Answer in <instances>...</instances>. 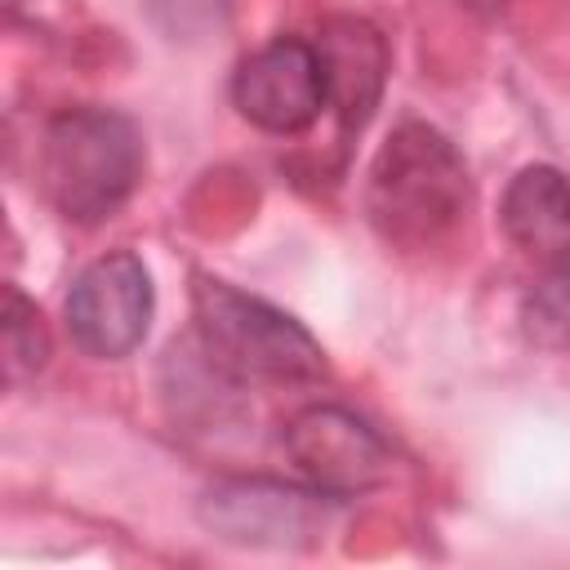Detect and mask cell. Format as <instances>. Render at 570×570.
I'll use <instances>...</instances> for the list:
<instances>
[{
    "instance_id": "6da1fadb",
    "label": "cell",
    "mask_w": 570,
    "mask_h": 570,
    "mask_svg": "<svg viewBox=\"0 0 570 570\" xmlns=\"http://www.w3.org/2000/svg\"><path fill=\"white\" fill-rule=\"evenodd\" d=\"M472 205V174L459 147L423 125H396L370 160L365 214L392 249H436Z\"/></svg>"
},
{
    "instance_id": "7a4b0ae2",
    "label": "cell",
    "mask_w": 570,
    "mask_h": 570,
    "mask_svg": "<svg viewBox=\"0 0 570 570\" xmlns=\"http://www.w3.org/2000/svg\"><path fill=\"white\" fill-rule=\"evenodd\" d=\"M36 178L45 200L80 227L111 218L142 178V138L111 107H67L45 125Z\"/></svg>"
},
{
    "instance_id": "3957f363",
    "label": "cell",
    "mask_w": 570,
    "mask_h": 570,
    "mask_svg": "<svg viewBox=\"0 0 570 570\" xmlns=\"http://www.w3.org/2000/svg\"><path fill=\"white\" fill-rule=\"evenodd\" d=\"M200 352L236 383H312L325 374L321 343L281 307L218 276H191Z\"/></svg>"
},
{
    "instance_id": "277c9868",
    "label": "cell",
    "mask_w": 570,
    "mask_h": 570,
    "mask_svg": "<svg viewBox=\"0 0 570 570\" xmlns=\"http://www.w3.org/2000/svg\"><path fill=\"white\" fill-rule=\"evenodd\" d=\"M334 512V494L263 476L218 481L200 499V525L236 548H312L330 530Z\"/></svg>"
},
{
    "instance_id": "5b68a950",
    "label": "cell",
    "mask_w": 570,
    "mask_h": 570,
    "mask_svg": "<svg viewBox=\"0 0 570 570\" xmlns=\"http://www.w3.org/2000/svg\"><path fill=\"white\" fill-rule=\"evenodd\" d=\"M151 312H156L151 272L129 249H111V254L94 258L71 281L67 303H62V316H67L76 347L98 356V361L129 356L147 338Z\"/></svg>"
},
{
    "instance_id": "8992f818",
    "label": "cell",
    "mask_w": 570,
    "mask_h": 570,
    "mask_svg": "<svg viewBox=\"0 0 570 570\" xmlns=\"http://www.w3.org/2000/svg\"><path fill=\"white\" fill-rule=\"evenodd\" d=\"M285 454L325 494L352 499L392 476L387 441L343 405H307L285 423Z\"/></svg>"
},
{
    "instance_id": "52a82bcc",
    "label": "cell",
    "mask_w": 570,
    "mask_h": 570,
    "mask_svg": "<svg viewBox=\"0 0 570 570\" xmlns=\"http://www.w3.org/2000/svg\"><path fill=\"white\" fill-rule=\"evenodd\" d=\"M232 102L249 125L267 134H303L330 102L325 62H321L316 40L276 36L263 49H254L236 67Z\"/></svg>"
},
{
    "instance_id": "ba28073f",
    "label": "cell",
    "mask_w": 570,
    "mask_h": 570,
    "mask_svg": "<svg viewBox=\"0 0 570 570\" xmlns=\"http://www.w3.org/2000/svg\"><path fill=\"white\" fill-rule=\"evenodd\" d=\"M316 49H321L330 102H334L343 129H361L370 120V111L379 107L383 76H387L383 36L361 18H330L321 27Z\"/></svg>"
},
{
    "instance_id": "9c48e42d",
    "label": "cell",
    "mask_w": 570,
    "mask_h": 570,
    "mask_svg": "<svg viewBox=\"0 0 570 570\" xmlns=\"http://www.w3.org/2000/svg\"><path fill=\"white\" fill-rule=\"evenodd\" d=\"M499 223L521 254L539 263L566 258L570 254V178L557 165L517 169L503 191Z\"/></svg>"
},
{
    "instance_id": "30bf717a",
    "label": "cell",
    "mask_w": 570,
    "mask_h": 570,
    "mask_svg": "<svg viewBox=\"0 0 570 570\" xmlns=\"http://www.w3.org/2000/svg\"><path fill=\"white\" fill-rule=\"evenodd\" d=\"M521 330L534 347L570 356V254L548 263L521 303Z\"/></svg>"
},
{
    "instance_id": "8fae6325",
    "label": "cell",
    "mask_w": 570,
    "mask_h": 570,
    "mask_svg": "<svg viewBox=\"0 0 570 570\" xmlns=\"http://www.w3.org/2000/svg\"><path fill=\"white\" fill-rule=\"evenodd\" d=\"M49 361V330L13 285L4 289V383H22L40 374Z\"/></svg>"
},
{
    "instance_id": "7c38bea8",
    "label": "cell",
    "mask_w": 570,
    "mask_h": 570,
    "mask_svg": "<svg viewBox=\"0 0 570 570\" xmlns=\"http://www.w3.org/2000/svg\"><path fill=\"white\" fill-rule=\"evenodd\" d=\"M463 9H472V13H481V18H494V13H503L508 9V0H459Z\"/></svg>"
}]
</instances>
